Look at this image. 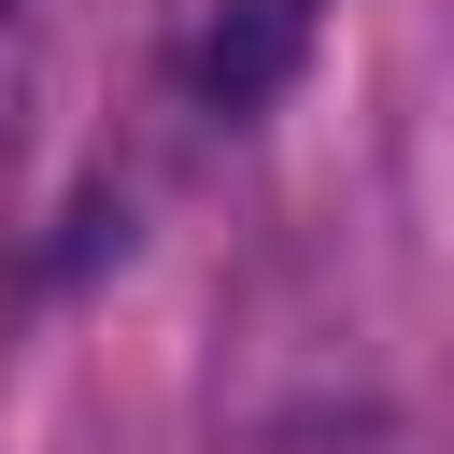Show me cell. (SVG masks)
I'll return each instance as SVG.
<instances>
[{
	"mask_svg": "<svg viewBox=\"0 0 454 454\" xmlns=\"http://www.w3.org/2000/svg\"><path fill=\"white\" fill-rule=\"evenodd\" d=\"M284 71H298V0H227V14L199 28V57H184V85H199L213 114L284 99Z\"/></svg>",
	"mask_w": 454,
	"mask_h": 454,
	"instance_id": "obj_1",
	"label": "cell"
},
{
	"mask_svg": "<svg viewBox=\"0 0 454 454\" xmlns=\"http://www.w3.org/2000/svg\"><path fill=\"white\" fill-rule=\"evenodd\" d=\"M0 14H14V0H0Z\"/></svg>",
	"mask_w": 454,
	"mask_h": 454,
	"instance_id": "obj_2",
	"label": "cell"
}]
</instances>
